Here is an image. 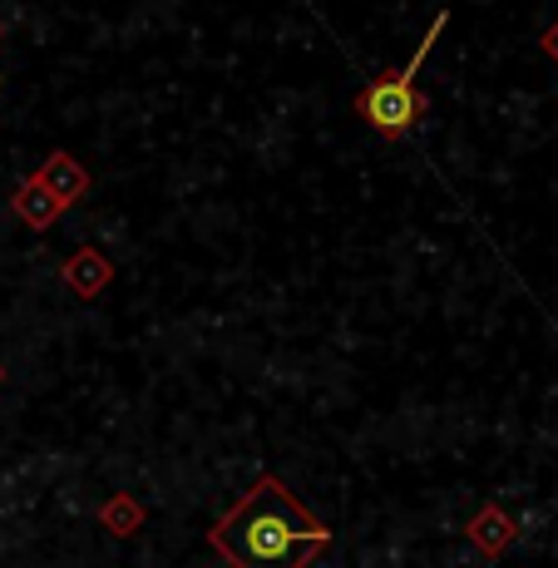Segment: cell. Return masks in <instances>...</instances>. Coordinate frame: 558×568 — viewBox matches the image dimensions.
I'll list each match as a JSON object with an SVG mask.
<instances>
[{
    "label": "cell",
    "mask_w": 558,
    "mask_h": 568,
    "mask_svg": "<svg viewBox=\"0 0 558 568\" xmlns=\"http://www.w3.org/2000/svg\"><path fill=\"white\" fill-rule=\"evenodd\" d=\"M207 544L233 568H306L332 544V529L277 475H262L233 515L207 529Z\"/></svg>",
    "instance_id": "obj_1"
},
{
    "label": "cell",
    "mask_w": 558,
    "mask_h": 568,
    "mask_svg": "<svg viewBox=\"0 0 558 568\" xmlns=\"http://www.w3.org/2000/svg\"><path fill=\"white\" fill-rule=\"evenodd\" d=\"M16 213L20 217H26V223L30 227H50L54 223V217H60L64 213V203L60 199H54V193L45 189V183H40V179H30L26 183V189H20L16 193Z\"/></svg>",
    "instance_id": "obj_4"
},
{
    "label": "cell",
    "mask_w": 558,
    "mask_h": 568,
    "mask_svg": "<svg viewBox=\"0 0 558 568\" xmlns=\"http://www.w3.org/2000/svg\"><path fill=\"white\" fill-rule=\"evenodd\" d=\"M445 26H450V10H440V16H435V26L425 30V40L415 45V54L406 60V70L390 74V80L366 84V90L356 94V114L366 119V124L376 129V134L400 139V134H410L415 119L425 114V100H420V90H415V74H420V64L430 60V50H435V40H440V30H445Z\"/></svg>",
    "instance_id": "obj_2"
},
{
    "label": "cell",
    "mask_w": 558,
    "mask_h": 568,
    "mask_svg": "<svg viewBox=\"0 0 558 568\" xmlns=\"http://www.w3.org/2000/svg\"><path fill=\"white\" fill-rule=\"evenodd\" d=\"M544 50H549V54H554V60H558V20H554V26H549V36H544Z\"/></svg>",
    "instance_id": "obj_5"
},
{
    "label": "cell",
    "mask_w": 558,
    "mask_h": 568,
    "mask_svg": "<svg viewBox=\"0 0 558 568\" xmlns=\"http://www.w3.org/2000/svg\"><path fill=\"white\" fill-rule=\"evenodd\" d=\"M35 179L45 183V189H50V193H54V199H60L64 207H70L74 199H84V189H90V179H84V169H80V163H74L70 154H54V159L45 163V169L35 173Z\"/></svg>",
    "instance_id": "obj_3"
}]
</instances>
